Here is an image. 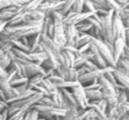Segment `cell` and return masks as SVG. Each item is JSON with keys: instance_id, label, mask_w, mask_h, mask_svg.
I'll return each instance as SVG.
<instances>
[{"instance_id": "cell-1", "label": "cell", "mask_w": 129, "mask_h": 120, "mask_svg": "<svg viewBox=\"0 0 129 120\" xmlns=\"http://www.w3.org/2000/svg\"><path fill=\"white\" fill-rule=\"evenodd\" d=\"M41 25L39 26H31V25H18V26H10L6 25L2 32L0 33V40H20L22 38H28L36 33H40Z\"/></svg>"}, {"instance_id": "cell-2", "label": "cell", "mask_w": 129, "mask_h": 120, "mask_svg": "<svg viewBox=\"0 0 129 120\" xmlns=\"http://www.w3.org/2000/svg\"><path fill=\"white\" fill-rule=\"evenodd\" d=\"M39 113V118H43L47 120H58V118L62 117L67 110L60 109L56 107H44V105L35 104L32 108Z\"/></svg>"}, {"instance_id": "cell-3", "label": "cell", "mask_w": 129, "mask_h": 120, "mask_svg": "<svg viewBox=\"0 0 129 120\" xmlns=\"http://www.w3.org/2000/svg\"><path fill=\"white\" fill-rule=\"evenodd\" d=\"M112 15H113V11H110L105 16H100L101 36H102L103 41L110 43V44H113L114 42V36H113V32H112Z\"/></svg>"}, {"instance_id": "cell-4", "label": "cell", "mask_w": 129, "mask_h": 120, "mask_svg": "<svg viewBox=\"0 0 129 120\" xmlns=\"http://www.w3.org/2000/svg\"><path fill=\"white\" fill-rule=\"evenodd\" d=\"M92 43L96 47L99 53L104 59V61L107 62L108 66L112 67V68H116V61H114L112 52H111V50L109 49V47L107 45L105 41L101 40V39H92Z\"/></svg>"}, {"instance_id": "cell-5", "label": "cell", "mask_w": 129, "mask_h": 120, "mask_svg": "<svg viewBox=\"0 0 129 120\" xmlns=\"http://www.w3.org/2000/svg\"><path fill=\"white\" fill-rule=\"evenodd\" d=\"M114 68H112V67H105V68H98L96 70H93V71H88V73H86L85 75L80 76L79 78H78V82L80 83V84L84 86V85L88 84V83H92V82H95V80H98V78H100L101 76H103L105 73H108V71H111L113 70Z\"/></svg>"}, {"instance_id": "cell-6", "label": "cell", "mask_w": 129, "mask_h": 120, "mask_svg": "<svg viewBox=\"0 0 129 120\" xmlns=\"http://www.w3.org/2000/svg\"><path fill=\"white\" fill-rule=\"evenodd\" d=\"M112 32H113L114 40L116 39H122L125 41L127 29L125 28L122 20H121L120 16L118 15L117 11H113V15H112Z\"/></svg>"}, {"instance_id": "cell-7", "label": "cell", "mask_w": 129, "mask_h": 120, "mask_svg": "<svg viewBox=\"0 0 129 120\" xmlns=\"http://www.w3.org/2000/svg\"><path fill=\"white\" fill-rule=\"evenodd\" d=\"M70 92L73 93L74 98H75L76 102H77L78 109L80 110H86L87 105H88V100L86 98V94H85V89L83 85H78L76 87H73L70 89Z\"/></svg>"}, {"instance_id": "cell-8", "label": "cell", "mask_w": 129, "mask_h": 120, "mask_svg": "<svg viewBox=\"0 0 129 120\" xmlns=\"http://www.w3.org/2000/svg\"><path fill=\"white\" fill-rule=\"evenodd\" d=\"M92 15H93L92 13H87V11H83V13H78V14L69 11L63 16V25H76L80 22L86 20Z\"/></svg>"}, {"instance_id": "cell-9", "label": "cell", "mask_w": 129, "mask_h": 120, "mask_svg": "<svg viewBox=\"0 0 129 120\" xmlns=\"http://www.w3.org/2000/svg\"><path fill=\"white\" fill-rule=\"evenodd\" d=\"M63 6V0L61 1H52V2H47L43 1L39 7V10H41L45 16H50L53 11H60Z\"/></svg>"}, {"instance_id": "cell-10", "label": "cell", "mask_w": 129, "mask_h": 120, "mask_svg": "<svg viewBox=\"0 0 129 120\" xmlns=\"http://www.w3.org/2000/svg\"><path fill=\"white\" fill-rule=\"evenodd\" d=\"M53 26H54V31L51 39L59 48L62 49L66 45V36H64L63 24H57V25H53Z\"/></svg>"}, {"instance_id": "cell-11", "label": "cell", "mask_w": 129, "mask_h": 120, "mask_svg": "<svg viewBox=\"0 0 129 120\" xmlns=\"http://www.w3.org/2000/svg\"><path fill=\"white\" fill-rule=\"evenodd\" d=\"M63 31L64 36H66V45L75 47V39L79 34L76 29L75 25H63Z\"/></svg>"}, {"instance_id": "cell-12", "label": "cell", "mask_w": 129, "mask_h": 120, "mask_svg": "<svg viewBox=\"0 0 129 120\" xmlns=\"http://www.w3.org/2000/svg\"><path fill=\"white\" fill-rule=\"evenodd\" d=\"M59 91H60L61 95H62L64 105H66V110H69V109H78L77 102H76V100H75V98H74L73 93L70 92V89L61 88V89H59Z\"/></svg>"}, {"instance_id": "cell-13", "label": "cell", "mask_w": 129, "mask_h": 120, "mask_svg": "<svg viewBox=\"0 0 129 120\" xmlns=\"http://www.w3.org/2000/svg\"><path fill=\"white\" fill-rule=\"evenodd\" d=\"M113 75H114V77H116L117 82L120 85H122L127 91H129V73L116 67L113 70Z\"/></svg>"}, {"instance_id": "cell-14", "label": "cell", "mask_w": 129, "mask_h": 120, "mask_svg": "<svg viewBox=\"0 0 129 120\" xmlns=\"http://www.w3.org/2000/svg\"><path fill=\"white\" fill-rule=\"evenodd\" d=\"M18 13H20V7L9 6V7H7V8L2 9V10H0V22L8 23V20Z\"/></svg>"}, {"instance_id": "cell-15", "label": "cell", "mask_w": 129, "mask_h": 120, "mask_svg": "<svg viewBox=\"0 0 129 120\" xmlns=\"http://www.w3.org/2000/svg\"><path fill=\"white\" fill-rule=\"evenodd\" d=\"M125 47H126V43L122 39H116V40H114L113 50H112V56H113V59H114V61H116V64H117V61L122 57Z\"/></svg>"}, {"instance_id": "cell-16", "label": "cell", "mask_w": 129, "mask_h": 120, "mask_svg": "<svg viewBox=\"0 0 129 120\" xmlns=\"http://www.w3.org/2000/svg\"><path fill=\"white\" fill-rule=\"evenodd\" d=\"M89 51L93 53V57H92L91 61H93L94 64H95V66L98 67V68H105V67H108L107 62L104 61V59L101 57V54L99 53L98 49H96V47L93 44V43L91 42V44H89Z\"/></svg>"}, {"instance_id": "cell-17", "label": "cell", "mask_w": 129, "mask_h": 120, "mask_svg": "<svg viewBox=\"0 0 129 120\" xmlns=\"http://www.w3.org/2000/svg\"><path fill=\"white\" fill-rule=\"evenodd\" d=\"M25 66V71H26V76L27 78L32 77V76L39 75V74H42L44 75V69L40 66V65L33 64V62H28V64L24 65Z\"/></svg>"}, {"instance_id": "cell-18", "label": "cell", "mask_w": 129, "mask_h": 120, "mask_svg": "<svg viewBox=\"0 0 129 120\" xmlns=\"http://www.w3.org/2000/svg\"><path fill=\"white\" fill-rule=\"evenodd\" d=\"M61 77L67 82H77L78 80V75L75 68L69 67V68H64L61 71Z\"/></svg>"}, {"instance_id": "cell-19", "label": "cell", "mask_w": 129, "mask_h": 120, "mask_svg": "<svg viewBox=\"0 0 129 120\" xmlns=\"http://www.w3.org/2000/svg\"><path fill=\"white\" fill-rule=\"evenodd\" d=\"M92 39L93 38L91 35H88L87 33H79L75 39V47L78 49V48L83 47L85 44H88V43L92 42Z\"/></svg>"}, {"instance_id": "cell-20", "label": "cell", "mask_w": 129, "mask_h": 120, "mask_svg": "<svg viewBox=\"0 0 129 120\" xmlns=\"http://www.w3.org/2000/svg\"><path fill=\"white\" fill-rule=\"evenodd\" d=\"M85 94H86L88 102H96L103 99L101 89H85Z\"/></svg>"}, {"instance_id": "cell-21", "label": "cell", "mask_w": 129, "mask_h": 120, "mask_svg": "<svg viewBox=\"0 0 129 120\" xmlns=\"http://www.w3.org/2000/svg\"><path fill=\"white\" fill-rule=\"evenodd\" d=\"M26 20H27V18H26L25 13H18L8 20L7 25H10V26H18V25H23Z\"/></svg>"}, {"instance_id": "cell-22", "label": "cell", "mask_w": 129, "mask_h": 120, "mask_svg": "<svg viewBox=\"0 0 129 120\" xmlns=\"http://www.w3.org/2000/svg\"><path fill=\"white\" fill-rule=\"evenodd\" d=\"M47 53L44 51L43 52H31L28 53V58H29V62H33V64H36V65H40L42 64L43 61L47 58Z\"/></svg>"}, {"instance_id": "cell-23", "label": "cell", "mask_w": 129, "mask_h": 120, "mask_svg": "<svg viewBox=\"0 0 129 120\" xmlns=\"http://www.w3.org/2000/svg\"><path fill=\"white\" fill-rule=\"evenodd\" d=\"M44 0H31L29 2L25 4L24 6L20 7V13H27V11H32V10H35V9H39L40 5Z\"/></svg>"}, {"instance_id": "cell-24", "label": "cell", "mask_w": 129, "mask_h": 120, "mask_svg": "<svg viewBox=\"0 0 129 120\" xmlns=\"http://www.w3.org/2000/svg\"><path fill=\"white\" fill-rule=\"evenodd\" d=\"M39 85H40V86H42L43 88L45 89V92H47V94H48L49 96L53 95L54 93H57V92L59 91V89L57 88V87L54 86L52 83H50L49 80L47 79V78H43V79L41 80V83H40Z\"/></svg>"}, {"instance_id": "cell-25", "label": "cell", "mask_w": 129, "mask_h": 120, "mask_svg": "<svg viewBox=\"0 0 129 120\" xmlns=\"http://www.w3.org/2000/svg\"><path fill=\"white\" fill-rule=\"evenodd\" d=\"M25 15H26L27 19L35 20V22H43V19L45 18V15L41 10H39V9H35V10H32V11H27V13H25Z\"/></svg>"}, {"instance_id": "cell-26", "label": "cell", "mask_w": 129, "mask_h": 120, "mask_svg": "<svg viewBox=\"0 0 129 120\" xmlns=\"http://www.w3.org/2000/svg\"><path fill=\"white\" fill-rule=\"evenodd\" d=\"M40 44H41V34L40 33H36L34 35L28 36V45H29V49H31V52L35 51V49Z\"/></svg>"}, {"instance_id": "cell-27", "label": "cell", "mask_w": 129, "mask_h": 120, "mask_svg": "<svg viewBox=\"0 0 129 120\" xmlns=\"http://www.w3.org/2000/svg\"><path fill=\"white\" fill-rule=\"evenodd\" d=\"M9 67H11L13 69H15L18 76H20V77H26V78H27L26 71H25V66H24V64H22V62L17 61V60H14V61H11V64H10V66H9Z\"/></svg>"}, {"instance_id": "cell-28", "label": "cell", "mask_w": 129, "mask_h": 120, "mask_svg": "<svg viewBox=\"0 0 129 120\" xmlns=\"http://www.w3.org/2000/svg\"><path fill=\"white\" fill-rule=\"evenodd\" d=\"M43 78H44V76H43L42 74H39V75L28 77L27 78V87H28V89H34L39 84H40L41 80H42Z\"/></svg>"}, {"instance_id": "cell-29", "label": "cell", "mask_w": 129, "mask_h": 120, "mask_svg": "<svg viewBox=\"0 0 129 120\" xmlns=\"http://www.w3.org/2000/svg\"><path fill=\"white\" fill-rule=\"evenodd\" d=\"M51 99L53 101V104L56 108H60V109H64L66 110V105H64L62 95H61L60 91H58L57 93H54L53 95H51Z\"/></svg>"}, {"instance_id": "cell-30", "label": "cell", "mask_w": 129, "mask_h": 120, "mask_svg": "<svg viewBox=\"0 0 129 120\" xmlns=\"http://www.w3.org/2000/svg\"><path fill=\"white\" fill-rule=\"evenodd\" d=\"M78 113H79V109H69L62 117L58 118V120H75Z\"/></svg>"}, {"instance_id": "cell-31", "label": "cell", "mask_w": 129, "mask_h": 120, "mask_svg": "<svg viewBox=\"0 0 129 120\" xmlns=\"http://www.w3.org/2000/svg\"><path fill=\"white\" fill-rule=\"evenodd\" d=\"M117 113H118L119 118L129 113V101L123 103H118V105H117Z\"/></svg>"}, {"instance_id": "cell-32", "label": "cell", "mask_w": 129, "mask_h": 120, "mask_svg": "<svg viewBox=\"0 0 129 120\" xmlns=\"http://www.w3.org/2000/svg\"><path fill=\"white\" fill-rule=\"evenodd\" d=\"M11 45H13V49H16V50H20V51H24L26 53H29L31 52V49L26 45H24L22 43L20 40H11Z\"/></svg>"}, {"instance_id": "cell-33", "label": "cell", "mask_w": 129, "mask_h": 120, "mask_svg": "<svg viewBox=\"0 0 129 120\" xmlns=\"http://www.w3.org/2000/svg\"><path fill=\"white\" fill-rule=\"evenodd\" d=\"M75 27L78 33H87V32L92 28V25L89 24L87 20H84V22H80V23H78V24H76Z\"/></svg>"}, {"instance_id": "cell-34", "label": "cell", "mask_w": 129, "mask_h": 120, "mask_svg": "<svg viewBox=\"0 0 129 120\" xmlns=\"http://www.w3.org/2000/svg\"><path fill=\"white\" fill-rule=\"evenodd\" d=\"M70 11L76 13V14L83 13V11H84V0H75L73 6H71Z\"/></svg>"}, {"instance_id": "cell-35", "label": "cell", "mask_w": 129, "mask_h": 120, "mask_svg": "<svg viewBox=\"0 0 129 120\" xmlns=\"http://www.w3.org/2000/svg\"><path fill=\"white\" fill-rule=\"evenodd\" d=\"M104 6L108 10L111 11H118L120 10V6L116 2V0H104Z\"/></svg>"}, {"instance_id": "cell-36", "label": "cell", "mask_w": 129, "mask_h": 120, "mask_svg": "<svg viewBox=\"0 0 129 120\" xmlns=\"http://www.w3.org/2000/svg\"><path fill=\"white\" fill-rule=\"evenodd\" d=\"M27 83V78L26 77H20V76H16L11 82H9V84L11 85L13 87H18L20 85H24Z\"/></svg>"}, {"instance_id": "cell-37", "label": "cell", "mask_w": 129, "mask_h": 120, "mask_svg": "<svg viewBox=\"0 0 129 120\" xmlns=\"http://www.w3.org/2000/svg\"><path fill=\"white\" fill-rule=\"evenodd\" d=\"M0 50L5 53H8L9 51L13 50V45H11L10 41H7V40H0Z\"/></svg>"}, {"instance_id": "cell-38", "label": "cell", "mask_w": 129, "mask_h": 120, "mask_svg": "<svg viewBox=\"0 0 129 120\" xmlns=\"http://www.w3.org/2000/svg\"><path fill=\"white\" fill-rule=\"evenodd\" d=\"M36 104L40 105H44V107H54L53 101H52L51 96H42V98L39 100V102Z\"/></svg>"}, {"instance_id": "cell-39", "label": "cell", "mask_w": 129, "mask_h": 120, "mask_svg": "<svg viewBox=\"0 0 129 120\" xmlns=\"http://www.w3.org/2000/svg\"><path fill=\"white\" fill-rule=\"evenodd\" d=\"M116 67L129 73V61H127V60H125V59H119L116 64Z\"/></svg>"}, {"instance_id": "cell-40", "label": "cell", "mask_w": 129, "mask_h": 120, "mask_svg": "<svg viewBox=\"0 0 129 120\" xmlns=\"http://www.w3.org/2000/svg\"><path fill=\"white\" fill-rule=\"evenodd\" d=\"M84 11H87V13H92V14H96L95 7H94V4L88 0H84Z\"/></svg>"}, {"instance_id": "cell-41", "label": "cell", "mask_w": 129, "mask_h": 120, "mask_svg": "<svg viewBox=\"0 0 129 120\" xmlns=\"http://www.w3.org/2000/svg\"><path fill=\"white\" fill-rule=\"evenodd\" d=\"M48 80H49L50 83H52V84L56 86L57 84H59V83H61V82H63V78L62 77H60V76H58V75H52L51 77H49V78H47Z\"/></svg>"}, {"instance_id": "cell-42", "label": "cell", "mask_w": 129, "mask_h": 120, "mask_svg": "<svg viewBox=\"0 0 129 120\" xmlns=\"http://www.w3.org/2000/svg\"><path fill=\"white\" fill-rule=\"evenodd\" d=\"M84 88L85 89H100L101 86H100V84L95 80V82H92V83H88V84L84 85Z\"/></svg>"}, {"instance_id": "cell-43", "label": "cell", "mask_w": 129, "mask_h": 120, "mask_svg": "<svg viewBox=\"0 0 129 120\" xmlns=\"http://www.w3.org/2000/svg\"><path fill=\"white\" fill-rule=\"evenodd\" d=\"M61 50H62V51L70 52V53L75 54V57L77 56L78 53H79V51H78V49H77V48H75V47H69V45H64V47H63Z\"/></svg>"}, {"instance_id": "cell-44", "label": "cell", "mask_w": 129, "mask_h": 120, "mask_svg": "<svg viewBox=\"0 0 129 120\" xmlns=\"http://www.w3.org/2000/svg\"><path fill=\"white\" fill-rule=\"evenodd\" d=\"M84 67L87 69L88 71H93V70H96L98 69V67L95 66V64H94L93 61H91V60H88V61H86L84 64Z\"/></svg>"}, {"instance_id": "cell-45", "label": "cell", "mask_w": 129, "mask_h": 120, "mask_svg": "<svg viewBox=\"0 0 129 120\" xmlns=\"http://www.w3.org/2000/svg\"><path fill=\"white\" fill-rule=\"evenodd\" d=\"M95 103L99 105V108H100L102 111H104L105 113H107V108H108V105H107V102H105L103 99H102V100H100V101H96Z\"/></svg>"}, {"instance_id": "cell-46", "label": "cell", "mask_w": 129, "mask_h": 120, "mask_svg": "<svg viewBox=\"0 0 129 120\" xmlns=\"http://www.w3.org/2000/svg\"><path fill=\"white\" fill-rule=\"evenodd\" d=\"M23 117H24V113L23 112H17V113L13 114L8 118V120H23Z\"/></svg>"}, {"instance_id": "cell-47", "label": "cell", "mask_w": 129, "mask_h": 120, "mask_svg": "<svg viewBox=\"0 0 129 120\" xmlns=\"http://www.w3.org/2000/svg\"><path fill=\"white\" fill-rule=\"evenodd\" d=\"M9 6H11L10 0H0V10H2V9L7 8Z\"/></svg>"}, {"instance_id": "cell-48", "label": "cell", "mask_w": 129, "mask_h": 120, "mask_svg": "<svg viewBox=\"0 0 129 120\" xmlns=\"http://www.w3.org/2000/svg\"><path fill=\"white\" fill-rule=\"evenodd\" d=\"M76 71H77V75H78V78L80 77V76H83V75H85L86 73H88V70H87L86 68H85L84 66H82V67H79V68H77L76 69Z\"/></svg>"}, {"instance_id": "cell-49", "label": "cell", "mask_w": 129, "mask_h": 120, "mask_svg": "<svg viewBox=\"0 0 129 120\" xmlns=\"http://www.w3.org/2000/svg\"><path fill=\"white\" fill-rule=\"evenodd\" d=\"M8 103H7L6 100H0V113H1L2 111H5V110L8 109Z\"/></svg>"}, {"instance_id": "cell-50", "label": "cell", "mask_w": 129, "mask_h": 120, "mask_svg": "<svg viewBox=\"0 0 129 120\" xmlns=\"http://www.w3.org/2000/svg\"><path fill=\"white\" fill-rule=\"evenodd\" d=\"M120 59H125V60H127V61H129V48L128 47H125L123 54H122V57H121Z\"/></svg>"}, {"instance_id": "cell-51", "label": "cell", "mask_w": 129, "mask_h": 120, "mask_svg": "<svg viewBox=\"0 0 129 120\" xmlns=\"http://www.w3.org/2000/svg\"><path fill=\"white\" fill-rule=\"evenodd\" d=\"M88 1L93 2L94 5H98V6H101V7H103V8H105V6H104V0H88ZM105 9H107V8H105Z\"/></svg>"}, {"instance_id": "cell-52", "label": "cell", "mask_w": 129, "mask_h": 120, "mask_svg": "<svg viewBox=\"0 0 129 120\" xmlns=\"http://www.w3.org/2000/svg\"><path fill=\"white\" fill-rule=\"evenodd\" d=\"M89 44H91V43H88V44H85V45H83V47L78 48V51H79V52H86V51H88V50H89Z\"/></svg>"}, {"instance_id": "cell-53", "label": "cell", "mask_w": 129, "mask_h": 120, "mask_svg": "<svg viewBox=\"0 0 129 120\" xmlns=\"http://www.w3.org/2000/svg\"><path fill=\"white\" fill-rule=\"evenodd\" d=\"M125 43H126V47H128V48H129V31H128V29H127V32H126Z\"/></svg>"}, {"instance_id": "cell-54", "label": "cell", "mask_w": 129, "mask_h": 120, "mask_svg": "<svg viewBox=\"0 0 129 120\" xmlns=\"http://www.w3.org/2000/svg\"><path fill=\"white\" fill-rule=\"evenodd\" d=\"M1 78H6V70L0 67V79H1Z\"/></svg>"}, {"instance_id": "cell-55", "label": "cell", "mask_w": 129, "mask_h": 120, "mask_svg": "<svg viewBox=\"0 0 129 120\" xmlns=\"http://www.w3.org/2000/svg\"><path fill=\"white\" fill-rule=\"evenodd\" d=\"M122 10H123V13H125L126 15H128V16H129V8H127V9H122Z\"/></svg>"}, {"instance_id": "cell-56", "label": "cell", "mask_w": 129, "mask_h": 120, "mask_svg": "<svg viewBox=\"0 0 129 120\" xmlns=\"http://www.w3.org/2000/svg\"><path fill=\"white\" fill-rule=\"evenodd\" d=\"M0 100H5V96H4V94H2L1 89H0Z\"/></svg>"}, {"instance_id": "cell-57", "label": "cell", "mask_w": 129, "mask_h": 120, "mask_svg": "<svg viewBox=\"0 0 129 120\" xmlns=\"http://www.w3.org/2000/svg\"><path fill=\"white\" fill-rule=\"evenodd\" d=\"M126 94H127V99H128V101H129V91H126Z\"/></svg>"}, {"instance_id": "cell-58", "label": "cell", "mask_w": 129, "mask_h": 120, "mask_svg": "<svg viewBox=\"0 0 129 120\" xmlns=\"http://www.w3.org/2000/svg\"><path fill=\"white\" fill-rule=\"evenodd\" d=\"M38 120H47V119H43V118H39Z\"/></svg>"}, {"instance_id": "cell-59", "label": "cell", "mask_w": 129, "mask_h": 120, "mask_svg": "<svg viewBox=\"0 0 129 120\" xmlns=\"http://www.w3.org/2000/svg\"><path fill=\"white\" fill-rule=\"evenodd\" d=\"M128 31H129V29H128Z\"/></svg>"}]
</instances>
